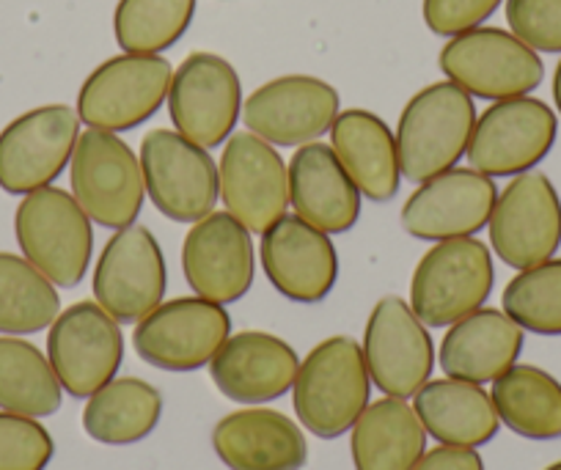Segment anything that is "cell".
<instances>
[{"instance_id": "cell-29", "label": "cell", "mask_w": 561, "mask_h": 470, "mask_svg": "<svg viewBox=\"0 0 561 470\" xmlns=\"http://www.w3.org/2000/svg\"><path fill=\"white\" fill-rule=\"evenodd\" d=\"M163 397L140 377H113L91 393L83 410V429L102 446H133L147 440L160 424Z\"/></svg>"}, {"instance_id": "cell-28", "label": "cell", "mask_w": 561, "mask_h": 470, "mask_svg": "<svg viewBox=\"0 0 561 470\" xmlns=\"http://www.w3.org/2000/svg\"><path fill=\"white\" fill-rule=\"evenodd\" d=\"M350 448L355 470H413L427 451V429L404 399L382 397L353 424Z\"/></svg>"}, {"instance_id": "cell-36", "label": "cell", "mask_w": 561, "mask_h": 470, "mask_svg": "<svg viewBox=\"0 0 561 470\" xmlns=\"http://www.w3.org/2000/svg\"><path fill=\"white\" fill-rule=\"evenodd\" d=\"M512 34L537 53H561V0H506Z\"/></svg>"}, {"instance_id": "cell-20", "label": "cell", "mask_w": 561, "mask_h": 470, "mask_svg": "<svg viewBox=\"0 0 561 470\" xmlns=\"http://www.w3.org/2000/svg\"><path fill=\"white\" fill-rule=\"evenodd\" d=\"M182 270L204 300L229 302L242 300L253 286L256 253L251 231L229 213H209L191 226L182 245Z\"/></svg>"}, {"instance_id": "cell-15", "label": "cell", "mask_w": 561, "mask_h": 470, "mask_svg": "<svg viewBox=\"0 0 561 470\" xmlns=\"http://www.w3.org/2000/svg\"><path fill=\"white\" fill-rule=\"evenodd\" d=\"M169 286L163 248L147 226L118 229L94 267V297L122 325L140 322L163 302Z\"/></svg>"}, {"instance_id": "cell-13", "label": "cell", "mask_w": 561, "mask_h": 470, "mask_svg": "<svg viewBox=\"0 0 561 470\" xmlns=\"http://www.w3.org/2000/svg\"><path fill=\"white\" fill-rule=\"evenodd\" d=\"M490 245L512 270H526L556 256L561 245V198L539 171L512 176L490 215Z\"/></svg>"}, {"instance_id": "cell-6", "label": "cell", "mask_w": 561, "mask_h": 470, "mask_svg": "<svg viewBox=\"0 0 561 470\" xmlns=\"http://www.w3.org/2000/svg\"><path fill=\"white\" fill-rule=\"evenodd\" d=\"M440 72L479 100L501 102L528 96L545 80L537 50L504 28H479L451 36L440 50Z\"/></svg>"}, {"instance_id": "cell-4", "label": "cell", "mask_w": 561, "mask_h": 470, "mask_svg": "<svg viewBox=\"0 0 561 470\" xmlns=\"http://www.w3.org/2000/svg\"><path fill=\"white\" fill-rule=\"evenodd\" d=\"M493 284V256L482 240L435 242L413 270L410 308L427 328H449L482 308Z\"/></svg>"}, {"instance_id": "cell-33", "label": "cell", "mask_w": 561, "mask_h": 470, "mask_svg": "<svg viewBox=\"0 0 561 470\" xmlns=\"http://www.w3.org/2000/svg\"><path fill=\"white\" fill-rule=\"evenodd\" d=\"M196 0H118L113 34L124 53L160 56L191 28Z\"/></svg>"}, {"instance_id": "cell-5", "label": "cell", "mask_w": 561, "mask_h": 470, "mask_svg": "<svg viewBox=\"0 0 561 470\" xmlns=\"http://www.w3.org/2000/svg\"><path fill=\"white\" fill-rule=\"evenodd\" d=\"M69 182L91 223L105 229H127L144 209L147 185L140 157L116 133L91 127L80 133L69 160Z\"/></svg>"}, {"instance_id": "cell-17", "label": "cell", "mask_w": 561, "mask_h": 470, "mask_svg": "<svg viewBox=\"0 0 561 470\" xmlns=\"http://www.w3.org/2000/svg\"><path fill=\"white\" fill-rule=\"evenodd\" d=\"M220 202L251 234H264L289 207V165L273 144L253 133H234L218 163Z\"/></svg>"}, {"instance_id": "cell-32", "label": "cell", "mask_w": 561, "mask_h": 470, "mask_svg": "<svg viewBox=\"0 0 561 470\" xmlns=\"http://www.w3.org/2000/svg\"><path fill=\"white\" fill-rule=\"evenodd\" d=\"M61 297L56 284L25 256L0 253V333L31 336L56 322Z\"/></svg>"}, {"instance_id": "cell-24", "label": "cell", "mask_w": 561, "mask_h": 470, "mask_svg": "<svg viewBox=\"0 0 561 470\" xmlns=\"http://www.w3.org/2000/svg\"><path fill=\"white\" fill-rule=\"evenodd\" d=\"M360 191L331 144L311 140L289 160V207L325 234H347L360 218Z\"/></svg>"}, {"instance_id": "cell-37", "label": "cell", "mask_w": 561, "mask_h": 470, "mask_svg": "<svg viewBox=\"0 0 561 470\" xmlns=\"http://www.w3.org/2000/svg\"><path fill=\"white\" fill-rule=\"evenodd\" d=\"M504 0H424L421 14L435 36H460L479 28L495 14Z\"/></svg>"}, {"instance_id": "cell-22", "label": "cell", "mask_w": 561, "mask_h": 470, "mask_svg": "<svg viewBox=\"0 0 561 470\" xmlns=\"http://www.w3.org/2000/svg\"><path fill=\"white\" fill-rule=\"evenodd\" d=\"M298 369V353L284 339L264 331L234 333L209 360L215 388L231 402L251 408L293 391Z\"/></svg>"}, {"instance_id": "cell-12", "label": "cell", "mask_w": 561, "mask_h": 470, "mask_svg": "<svg viewBox=\"0 0 561 470\" xmlns=\"http://www.w3.org/2000/svg\"><path fill=\"white\" fill-rule=\"evenodd\" d=\"M165 102L176 133L215 149L234 135L242 118L240 74L215 53H193L174 69Z\"/></svg>"}, {"instance_id": "cell-8", "label": "cell", "mask_w": 561, "mask_h": 470, "mask_svg": "<svg viewBox=\"0 0 561 470\" xmlns=\"http://www.w3.org/2000/svg\"><path fill=\"white\" fill-rule=\"evenodd\" d=\"M140 171L149 198L165 218L198 223L220 198L218 165L204 146L176 129H152L140 144Z\"/></svg>"}, {"instance_id": "cell-9", "label": "cell", "mask_w": 561, "mask_h": 470, "mask_svg": "<svg viewBox=\"0 0 561 470\" xmlns=\"http://www.w3.org/2000/svg\"><path fill=\"white\" fill-rule=\"evenodd\" d=\"M231 317L220 302L174 297L135 322L133 347L144 364L163 371H196L209 366L226 339Z\"/></svg>"}, {"instance_id": "cell-30", "label": "cell", "mask_w": 561, "mask_h": 470, "mask_svg": "<svg viewBox=\"0 0 561 470\" xmlns=\"http://www.w3.org/2000/svg\"><path fill=\"white\" fill-rule=\"evenodd\" d=\"M501 424L526 440L561 437V382L539 366L515 364L490 391Z\"/></svg>"}, {"instance_id": "cell-11", "label": "cell", "mask_w": 561, "mask_h": 470, "mask_svg": "<svg viewBox=\"0 0 561 470\" xmlns=\"http://www.w3.org/2000/svg\"><path fill=\"white\" fill-rule=\"evenodd\" d=\"M556 135V113L537 96L493 102L473 124L468 163L493 180L526 174L550 154Z\"/></svg>"}, {"instance_id": "cell-40", "label": "cell", "mask_w": 561, "mask_h": 470, "mask_svg": "<svg viewBox=\"0 0 561 470\" xmlns=\"http://www.w3.org/2000/svg\"><path fill=\"white\" fill-rule=\"evenodd\" d=\"M545 470H561V459H559V462H553V465H548V468H545Z\"/></svg>"}, {"instance_id": "cell-35", "label": "cell", "mask_w": 561, "mask_h": 470, "mask_svg": "<svg viewBox=\"0 0 561 470\" xmlns=\"http://www.w3.org/2000/svg\"><path fill=\"white\" fill-rule=\"evenodd\" d=\"M53 454L56 443L39 421L0 410V470H47Z\"/></svg>"}, {"instance_id": "cell-26", "label": "cell", "mask_w": 561, "mask_h": 470, "mask_svg": "<svg viewBox=\"0 0 561 470\" xmlns=\"http://www.w3.org/2000/svg\"><path fill=\"white\" fill-rule=\"evenodd\" d=\"M331 149L355 182L360 196L371 204H388L402 185L397 135L377 113L350 107L331 127Z\"/></svg>"}, {"instance_id": "cell-31", "label": "cell", "mask_w": 561, "mask_h": 470, "mask_svg": "<svg viewBox=\"0 0 561 470\" xmlns=\"http://www.w3.org/2000/svg\"><path fill=\"white\" fill-rule=\"evenodd\" d=\"M61 402L64 388L50 358L25 339L0 336V410L47 419Z\"/></svg>"}, {"instance_id": "cell-3", "label": "cell", "mask_w": 561, "mask_h": 470, "mask_svg": "<svg viewBox=\"0 0 561 470\" xmlns=\"http://www.w3.org/2000/svg\"><path fill=\"white\" fill-rule=\"evenodd\" d=\"M14 234L23 256L61 289H75L89 273L94 229L72 193L53 185L28 193L14 215Z\"/></svg>"}, {"instance_id": "cell-39", "label": "cell", "mask_w": 561, "mask_h": 470, "mask_svg": "<svg viewBox=\"0 0 561 470\" xmlns=\"http://www.w3.org/2000/svg\"><path fill=\"white\" fill-rule=\"evenodd\" d=\"M553 102H556V111L561 116V61L556 64V72H553Z\"/></svg>"}, {"instance_id": "cell-7", "label": "cell", "mask_w": 561, "mask_h": 470, "mask_svg": "<svg viewBox=\"0 0 561 470\" xmlns=\"http://www.w3.org/2000/svg\"><path fill=\"white\" fill-rule=\"evenodd\" d=\"M171 78L174 69L169 58L122 53L107 58L83 80L75 111L91 129L127 133L163 107Z\"/></svg>"}, {"instance_id": "cell-18", "label": "cell", "mask_w": 561, "mask_h": 470, "mask_svg": "<svg viewBox=\"0 0 561 470\" xmlns=\"http://www.w3.org/2000/svg\"><path fill=\"white\" fill-rule=\"evenodd\" d=\"M339 91L314 74H284L259 85L242 102L248 133L273 146H304L322 138L342 111Z\"/></svg>"}, {"instance_id": "cell-1", "label": "cell", "mask_w": 561, "mask_h": 470, "mask_svg": "<svg viewBox=\"0 0 561 470\" xmlns=\"http://www.w3.org/2000/svg\"><path fill=\"white\" fill-rule=\"evenodd\" d=\"M477 105L468 91L451 80L430 83L413 94L399 113V169L408 182H427L457 169L471 144Z\"/></svg>"}, {"instance_id": "cell-27", "label": "cell", "mask_w": 561, "mask_h": 470, "mask_svg": "<svg viewBox=\"0 0 561 470\" xmlns=\"http://www.w3.org/2000/svg\"><path fill=\"white\" fill-rule=\"evenodd\" d=\"M413 410L440 446L482 448L499 435L501 426L493 397L477 382L451 377L421 386L413 397Z\"/></svg>"}, {"instance_id": "cell-14", "label": "cell", "mask_w": 561, "mask_h": 470, "mask_svg": "<svg viewBox=\"0 0 561 470\" xmlns=\"http://www.w3.org/2000/svg\"><path fill=\"white\" fill-rule=\"evenodd\" d=\"M80 116L69 105H42L0 133V187L12 196L50 187L72 160Z\"/></svg>"}, {"instance_id": "cell-19", "label": "cell", "mask_w": 561, "mask_h": 470, "mask_svg": "<svg viewBox=\"0 0 561 470\" xmlns=\"http://www.w3.org/2000/svg\"><path fill=\"white\" fill-rule=\"evenodd\" d=\"M499 187L477 169H449L421 182L404 202L402 229L415 240L444 242L488 229Z\"/></svg>"}, {"instance_id": "cell-21", "label": "cell", "mask_w": 561, "mask_h": 470, "mask_svg": "<svg viewBox=\"0 0 561 470\" xmlns=\"http://www.w3.org/2000/svg\"><path fill=\"white\" fill-rule=\"evenodd\" d=\"M262 270L275 291L295 302H320L339 278V253L331 234L298 215H284L262 234Z\"/></svg>"}, {"instance_id": "cell-38", "label": "cell", "mask_w": 561, "mask_h": 470, "mask_svg": "<svg viewBox=\"0 0 561 470\" xmlns=\"http://www.w3.org/2000/svg\"><path fill=\"white\" fill-rule=\"evenodd\" d=\"M413 470H484V459L479 457L477 448L438 446L424 451Z\"/></svg>"}, {"instance_id": "cell-34", "label": "cell", "mask_w": 561, "mask_h": 470, "mask_svg": "<svg viewBox=\"0 0 561 470\" xmlns=\"http://www.w3.org/2000/svg\"><path fill=\"white\" fill-rule=\"evenodd\" d=\"M504 311L523 331L561 336V259L520 270L504 289Z\"/></svg>"}, {"instance_id": "cell-10", "label": "cell", "mask_w": 561, "mask_h": 470, "mask_svg": "<svg viewBox=\"0 0 561 470\" xmlns=\"http://www.w3.org/2000/svg\"><path fill=\"white\" fill-rule=\"evenodd\" d=\"M47 358L69 397L89 399L122 369V322L113 320L100 302H75L50 325Z\"/></svg>"}, {"instance_id": "cell-16", "label": "cell", "mask_w": 561, "mask_h": 470, "mask_svg": "<svg viewBox=\"0 0 561 470\" xmlns=\"http://www.w3.org/2000/svg\"><path fill=\"white\" fill-rule=\"evenodd\" d=\"M364 360L371 382L386 397L410 399L435 369V344L410 302L388 295L371 308L364 331Z\"/></svg>"}, {"instance_id": "cell-23", "label": "cell", "mask_w": 561, "mask_h": 470, "mask_svg": "<svg viewBox=\"0 0 561 470\" xmlns=\"http://www.w3.org/2000/svg\"><path fill=\"white\" fill-rule=\"evenodd\" d=\"M213 448L229 470H304L309 462L304 429L259 404L224 415L213 429Z\"/></svg>"}, {"instance_id": "cell-25", "label": "cell", "mask_w": 561, "mask_h": 470, "mask_svg": "<svg viewBox=\"0 0 561 470\" xmlns=\"http://www.w3.org/2000/svg\"><path fill=\"white\" fill-rule=\"evenodd\" d=\"M526 331L499 308H477L449 325L438 349V364L451 380L484 386L517 364Z\"/></svg>"}, {"instance_id": "cell-2", "label": "cell", "mask_w": 561, "mask_h": 470, "mask_svg": "<svg viewBox=\"0 0 561 470\" xmlns=\"http://www.w3.org/2000/svg\"><path fill=\"white\" fill-rule=\"evenodd\" d=\"M371 377L364 347L350 336H331L317 344L300 364L293 386V404L300 424L322 440H336L353 429L369 408Z\"/></svg>"}]
</instances>
